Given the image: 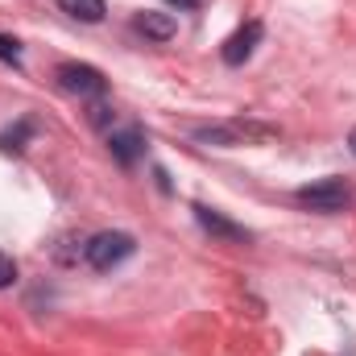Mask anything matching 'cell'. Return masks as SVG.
Instances as JSON below:
<instances>
[{
	"instance_id": "obj_1",
	"label": "cell",
	"mask_w": 356,
	"mask_h": 356,
	"mask_svg": "<svg viewBox=\"0 0 356 356\" xmlns=\"http://www.w3.org/2000/svg\"><path fill=\"white\" fill-rule=\"evenodd\" d=\"M298 207L307 211H319V216H336V211H348L353 207V186L344 178H319L311 186H298L294 191Z\"/></svg>"
},
{
	"instance_id": "obj_2",
	"label": "cell",
	"mask_w": 356,
	"mask_h": 356,
	"mask_svg": "<svg viewBox=\"0 0 356 356\" xmlns=\"http://www.w3.org/2000/svg\"><path fill=\"white\" fill-rule=\"evenodd\" d=\"M133 253H137V241L129 232H95L88 245H83V261L95 273H112L116 266H124Z\"/></svg>"
},
{
	"instance_id": "obj_3",
	"label": "cell",
	"mask_w": 356,
	"mask_h": 356,
	"mask_svg": "<svg viewBox=\"0 0 356 356\" xmlns=\"http://www.w3.org/2000/svg\"><path fill=\"white\" fill-rule=\"evenodd\" d=\"M199 141L207 145H245V141H269L273 129L257 120H232V124H211V129H195Z\"/></svg>"
},
{
	"instance_id": "obj_4",
	"label": "cell",
	"mask_w": 356,
	"mask_h": 356,
	"mask_svg": "<svg viewBox=\"0 0 356 356\" xmlns=\"http://www.w3.org/2000/svg\"><path fill=\"white\" fill-rule=\"evenodd\" d=\"M54 79H58V88L63 91L83 95V99H99V95L108 91V79H104L95 67H88V63H58Z\"/></svg>"
},
{
	"instance_id": "obj_5",
	"label": "cell",
	"mask_w": 356,
	"mask_h": 356,
	"mask_svg": "<svg viewBox=\"0 0 356 356\" xmlns=\"http://www.w3.org/2000/svg\"><path fill=\"white\" fill-rule=\"evenodd\" d=\"M191 211H195V220H199V228H203L207 236H216L220 245H249V241H253V232H249V228H241V224H232L228 216H220V211H211V207H203V203H195Z\"/></svg>"
},
{
	"instance_id": "obj_6",
	"label": "cell",
	"mask_w": 356,
	"mask_h": 356,
	"mask_svg": "<svg viewBox=\"0 0 356 356\" xmlns=\"http://www.w3.org/2000/svg\"><path fill=\"white\" fill-rule=\"evenodd\" d=\"M261 38H266V29H261V21H249V25H241L228 42H224V50H220V58L228 63V67H241V63H249L253 58V50L261 46Z\"/></svg>"
},
{
	"instance_id": "obj_7",
	"label": "cell",
	"mask_w": 356,
	"mask_h": 356,
	"mask_svg": "<svg viewBox=\"0 0 356 356\" xmlns=\"http://www.w3.org/2000/svg\"><path fill=\"white\" fill-rule=\"evenodd\" d=\"M108 154H112L120 166H133V162L145 154V133H141V129H112V133H108Z\"/></svg>"
},
{
	"instance_id": "obj_8",
	"label": "cell",
	"mask_w": 356,
	"mask_h": 356,
	"mask_svg": "<svg viewBox=\"0 0 356 356\" xmlns=\"http://www.w3.org/2000/svg\"><path fill=\"white\" fill-rule=\"evenodd\" d=\"M133 29H137L141 38H149V42H170L178 33V21L170 13H149V8H145V13L133 17Z\"/></svg>"
},
{
	"instance_id": "obj_9",
	"label": "cell",
	"mask_w": 356,
	"mask_h": 356,
	"mask_svg": "<svg viewBox=\"0 0 356 356\" xmlns=\"http://www.w3.org/2000/svg\"><path fill=\"white\" fill-rule=\"evenodd\" d=\"M58 8L67 13V17H75V21H83V25H95V21H104V0H58Z\"/></svg>"
},
{
	"instance_id": "obj_10",
	"label": "cell",
	"mask_w": 356,
	"mask_h": 356,
	"mask_svg": "<svg viewBox=\"0 0 356 356\" xmlns=\"http://www.w3.org/2000/svg\"><path fill=\"white\" fill-rule=\"evenodd\" d=\"M29 137H33V120H17V129H4L0 133V149L4 154H21Z\"/></svg>"
},
{
	"instance_id": "obj_11",
	"label": "cell",
	"mask_w": 356,
	"mask_h": 356,
	"mask_svg": "<svg viewBox=\"0 0 356 356\" xmlns=\"http://www.w3.org/2000/svg\"><path fill=\"white\" fill-rule=\"evenodd\" d=\"M0 58H4V63H13V67H21V42H17V38H8V33H0Z\"/></svg>"
},
{
	"instance_id": "obj_12",
	"label": "cell",
	"mask_w": 356,
	"mask_h": 356,
	"mask_svg": "<svg viewBox=\"0 0 356 356\" xmlns=\"http://www.w3.org/2000/svg\"><path fill=\"white\" fill-rule=\"evenodd\" d=\"M13 282H17V261L8 253H0V290H8Z\"/></svg>"
},
{
	"instance_id": "obj_13",
	"label": "cell",
	"mask_w": 356,
	"mask_h": 356,
	"mask_svg": "<svg viewBox=\"0 0 356 356\" xmlns=\"http://www.w3.org/2000/svg\"><path fill=\"white\" fill-rule=\"evenodd\" d=\"M108 104H91V124H108Z\"/></svg>"
},
{
	"instance_id": "obj_14",
	"label": "cell",
	"mask_w": 356,
	"mask_h": 356,
	"mask_svg": "<svg viewBox=\"0 0 356 356\" xmlns=\"http://www.w3.org/2000/svg\"><path fill=\"white\" fill-rule=\"evenodd\" d=\"M166 4H175L178 13H191V8H199L203 0H166Z\"/></svg>"
},
{
	"instance_id": "obj_15",
	"label": "cell",
	"mask_w": 356,
	"mask_h": 356,
	"mask_svg": "<svg viewBox=\"0 0 356 356\" xmlns=\"http://www.w3.org/2000/svg\"><path fill=\"white\" fill-rule=\"evenodd\" d=\"M348 145H353V154H356V129H353V137H348Z\"/></svg>"
}]
</instances>
